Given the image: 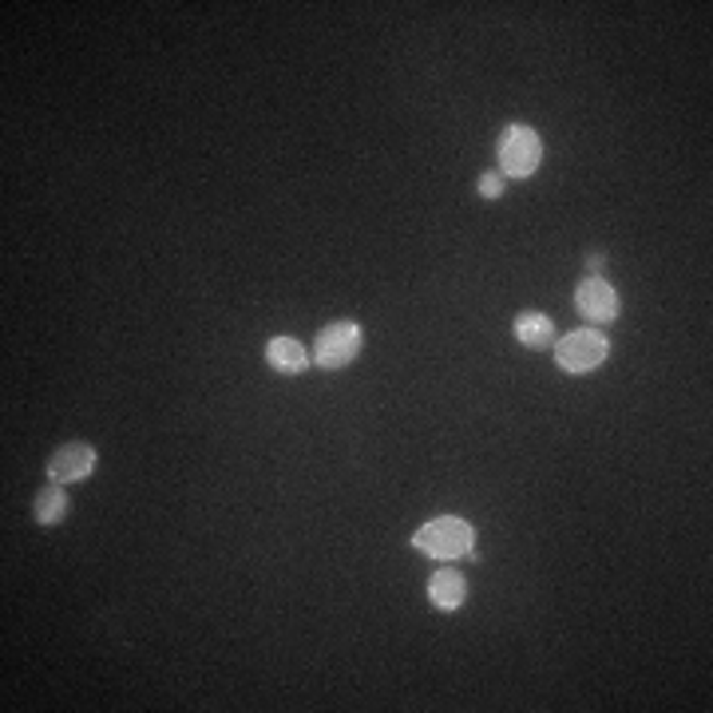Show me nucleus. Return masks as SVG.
I'll return each instance as SVG.
<instances>
[{
	"label": "nucleus",
	"instance_id": "39448f33",
	"mask_svg": "<svg viewBox=\"0 0 713 713\" xmlns=\"http://www.w3.org/2000/svg\"><path fill=\"white\" fill-rule=\"evenodd\" d=\"M575 310H579L591 325H602L618 317L623 301H618V290H614L606 278H587V282H579V290H575Z\"/></svg>",
	"mask_w": 713,
	"mask_h": 713
},
{
	"label": "nucleus",
	"instance_id": "20e7f679",
	"mask_svg": "<svg viewBox=\"0 0 713 713\" xmlns=\"http://www.w3.org/2000/svg\"><path fill=\"white\" fill-rule=\"evenodd\" d=\"M361 325L356 322H334L325 325L322 337H317V353H313V361L322 368H346L356 361V353H361Z\"/></svg>",
	"mask_w": 713,
	"mask_h": 713
},
{
	"label": "nucleus",
	"instance_id": "423d86ee",
	"mask_svg": "<svg viewBox=\"0 0 713 713\" xmlns=\"http://www.w3.org/2000/svg\"><path fill=\"white\" fill-rule=\"evenodd\" d=\"M96 472V448L84 445V440H72V445H60L48 460V479L52 484H79Z\"/></svg>",
	"mask_w": 713,
	"mask_h": 713
},
{
	"label": "nucleus",
	"instance_id": "f257e3e1",
	"mask_svg": "<svg viewBox=\"0 0 713 713\" xmlns=\"http://www.w3.org/2000/svg\"><path fill=\"white\" fill-rule=\"evenodd\" d=\"M472 543H476V531H472L468 520H456V515H445V520H433L413 535V547L433 559H464L472 555Z\"/></svg>",
	"mask_w": 713,
	"mask_h": 713
},
{
	"label": "nucleus",
	"instance_id": "f03ea898",
	"mask_svg": "<svg viewBox=\"0 0 713 713\" xmlns=\"http://www.w3.org/2000/svg\"><path fill=\"white\" fill-rule=\"evenodd\" d=\"M496 155H500V167L508 178H527V175H535L539 163H543V139H539L535 127H527V123H512V127L500 135Z\"/></svg>",
	"mask_w": 713,
	"mask_h": 713
},
{
	"label": "nucleus",
	"instance_id": "7ed1b4c3",
	"mask_svg": "<svg viewBox=\"0 0 713 713\" xmlns=\"http://www.w3.org/2000/svg\"><path fill=\"white\" fill-rule=\"evenodd\" d=\"M611 356V341L599 329H575L555 341V361L563 373H591Z\"/></svg>",
	"mask_w": 713,
	"mask_h": 713
},
{
	"label": "nucleus",
	"instance_id": "6e6552de",
	"mask_svg": "<svg viewBox=\"0 0 713 713\" xmlns=\"http://www.w3.org/2000/svg\"><path fill=\"white\" fill-rule=\"evenodd\" d=\"M266 361H270V368H278L286 377H298V373L310 368V353H305L293 337H274L266 346Z\"/></svg>",
	"mask_w": 713,
	"mask_h": 713
},
{
	"label": "nucleus",
	"instance_id": "f8f14e48",
	"mask_svg": "<svg viewBox=\"0 0 713 713\" xmlns=\"http://www.w3.org/2000/svg\"><path fill=\"white\" fill-rule=\"evenodd\" d=\"M602 266H606V254H602V250H595V254H587V270H591V278H599Z\"/></svg>",
	"mask_w": 713,
	"mask_h": 713
},
{
	"label": "nucleus",
	"instance_id": "1a4fd4ad",
	"mask_svg": "<svg viewBox=\"0 0 713 713\" xmlns=\"http://www.w3.org/2000/svg\"><path fill=\"white\" fill-rule=\"evenodd\" d=\"M515 337H520V346H527V349L555 346V322H551L547 313H520V317H515Z\"/></svg>",
	"mask_w": 713,
	"mask_h": 713
},
{
	"label": "nucleus",
	"instance_id": "9d476101",
	"mask_svg": "<svg viewBox=\"0 0 713 713\" xmlns=\"http://www.w3.org/2000/svg\"><path fill=\"white\" fill-rule=\"evenodd\" d=\"M67 515V496H64V484H48V488L36 491V503H33V520L40 527H52L60 524Z\"/></svg>",
	"mask_w": 713,
	"mask_h": 713
},
{
	"label": "nucleus",
	"instance_id": "9b49d317",
	"mask_svg": "<svg viewBox=\"0 0 713 713\" xmlns=\"http://www.w3.org/2000/svg\"><path fill=\"white\" fill-rule=\"evenodd\" d=\"M476 190L484 195V199H500V195H503V178L500 175H479Z\"/></svg>",
	"mask_w": 713,
	"mask_h": 713
},
{
	"label": "nucleus",
	"instance_id": "0eeeda50",
	"mask_svg": "<svg viewBox=\"0 0 713 713\" xmlns=\"http://www.w3.org/2000/svg\"><path fill=\"white\" fill-rule=\"evenodd\" d=\"M428 599L440 611H460L464 599H468V583H464L460 571H436L433 583H428Z\"/></svg>",
	"mask_w": 713,
	"mask_h": 713
}]
</instances>
